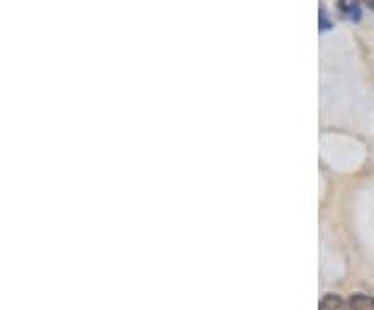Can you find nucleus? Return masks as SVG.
<instances>
[{"instance_id":"7ed1b4c3","label":"nucleus","mask_w":374,"mask_h":310,"mask_svg":"<svg viewBox=\"0 0 374 310\" xmlns=\"http://www.w3.org/2000/svg\"><path fill=\"white\" fill-rule=\"evenodd\" d=\"M320 310H347L345 302L337 296V293H326L322 300H320Z\"/></svg>"},{"instance_id":"f257e3e1","label":"nucleus","mask_w":374,"mask_h":310,"mask_svg":"<svg viewBox=\"0 0 374 310\" xmlns=\"http://www.w3.org/2000/svg\"><path fill=\"white\" fill-rule=\"evenodd\" d=\"M337 9L341 15L349 21H360L362 19V9H360V0H339Z\"/></svg>"},{"instance_id":"39448f33","label":"nucleus","mask_w":374,"mask_h":310,"mask_svg":"<svg viewBox=\"0 0 374 310\" xmlns=\"http://www.w3.org/2000/svg\"><path fill=\"white\" fill-rule=\"evenodd\" d=\"M366 5L370 7V11H374V0H366Z\"/></svg>"},{"instance_id":"20e7f679","label":"nucleus","mask_w":374,"mask_h":310,"mask_svg":"<svg viewBox=\"0 0 374 310\" xmlns=\"http://www.w3.org/2000/svg\"><path fill=\"white\" fill-rule=\"evenodd\" d=\"M318 26H320V32H328L333 28V21L328 19V13L324 7H320V11H318Z\"/></svg>"},{"instance_id":"f03ea898","label":"nucleus","mask_w":374,"mask_h":310,"mask_svg":"<svg viewBox=\"0 0 374 310\" xmlns=\"http://www.w3.org/2000/svg\"><path fill=\"white\" fill-rule=\"evenodd\" d=\"M349 310H374V298L366 293H353L349 298Z\"/></svg>"}]
</instances>
